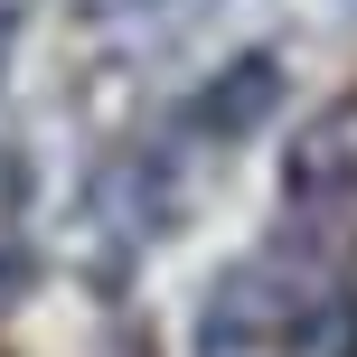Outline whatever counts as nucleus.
<instances>
[{
  "label": "nucleus",
  "instance_id": "f257e3e1",
  "mask_svg": "<svg viewBox=\"0 0 357 357\" xmlns=\"http://www.w3.org/2000/svg\"><path fill=\"white\" fill-rule=\"evenodd\" d=\"M282 104V56H235L226 75H216L207 94H197V132H216V142H245L254 123H264V113Z\"/></svg>",
  "mask_w": 357,
  "mask_h": 357
}]
</instances>
